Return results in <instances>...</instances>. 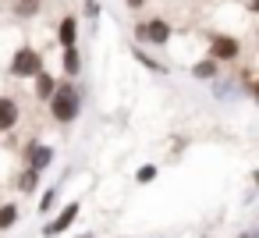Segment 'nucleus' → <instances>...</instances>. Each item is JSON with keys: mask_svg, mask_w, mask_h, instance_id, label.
<instances>
[{"mask_svg": "<svg viewBox=\"0 0 259 238\" xmlns=\"http://www.w3.org/2000/svg\"><path fill=\"white\" fill-rule=\"evenodd\" d=\"M11 71L18 75V78H29V75H39V54L36 50H18L15 54V61H11Z\"/></svg>", "mask_w": 259, "mask_h": 238, "instance_id": "obj_2", "label": "nucleus"}, {"mask_svg": "<svg viewBox=\"0 0 259 238\" xmlns=\"http://www.w3.org/2000/svg\"><path fill=\"white\" fill-rule=\"evenodd\" d=\"M195 75H199V78H209V75H213V61H202V64H195Z\"/></svg>", "mask_w": 259, "mask_h": 238, "instance_id": "obj_11", "label": "nucleus"}, {"mask_svg": "<svg viewBox=\"0 0 259 238\" xmlns=\"http://www.w3.org/2000/svg\"><path fill=\"white\" fill-rule=\"evenodd\" d=\"M75 217H78V203H71V206H68V210H64V213H61V217H57L50 227H47V234H57V231H64V227H68Z\"/></svg>", "mask_w": 259, "mask_h": 238, "instance_id": "obj_6", "label": "nucleus"}, {"mask_svg": "<svg viewBox=\"0 0 259 238\" xmlns=\"http://www.w3.org/2000/svg\"><path fill=\"white\" fill-rule=\"evenodd\" d=\"M15 217H18V213H15V206H4V210H0V227H11V224H15Z\"/></svg>", "mask_w": 259, "mask_h": 238, "instance_id": "obj_9", "label": "nucleus"}, {"mask_svg": "<svg viewBox=\"0 0 259 238\" xmlns=\"http://www.w3.org/2000/svg\"><path fill=\"white\" fill-rule=\"evenodd\" d=\"M213 54L224 57V61H231V57H238V43L227 39V36H217V39H213Z\"/></svg>", "mask_w": 259, "mask_h": 238, "instance_id": "obj_5", "label": "nucleus"}, {"mask_svg": "<svg viewBox=\"0 0 259 238\" xmlns=\"http://www.w3.org/2000/svg\"><path fill=\"white\" fill-rule=\"evenodd\" d=\"M22 188H25V192L36 188V171H25V174H22Z\"/></svg>", "mask_w": 259, "mask_h": 238, "instance_id": "obj_13", "label": "nucleus"}, {"mask_svg": "<svg viewBox=\"0 0 259 238\" xmlns=\"http://www.w3.org/2000/svg\"><path fill=\"white\" fill-rule=\"evenodd\" d=\"M128 4H132V8H142V0H128Z\"/></svg>", "mask_w": 259, "mask_h": 238, "instance_id": "obj_15", "label": "nucleus"}, {"mask_svg": "<svg viewBox=\"0 0 259 238\" xmlns=\"http://www.w3.org/2000/svg\"><path fill=\"white\" fill-rule=\"evenodd\" d=\"M153 174H156V171H153V167H142V171H139V181H149V178H153Z\"/></svg>", "mask_w": 259, "mask_h": 238, "instance_id": "obj_14", "label": "nucleus"}, {"mask_svg": "<svg viewBox=\"0 0 259 238\" xmlns=\"http://www.w3.org/2000/svg\"><path fill=\"white\" fill-rule=\"evenodd\" d=\"M39 96H54V82L47 75H39Z\"/></svg>", "mask_w": 259, "mask_h": 238, "instance_id": "obj_12", "label": "nucleus"}, {"mask_svg": "<svg viewBox=\"0 0 259 238\" xmlns=\"http://www.w3.org/2000/svg\"><path fill=\"white\" fill-rule=\"evenodd\" d=\"M50 110H54V117L57 121H75V114H78V93L75 89H57L54 96H50Z\"/></svg>", "mask_w": 259, "mask_h": 238, "instance_id": "obj_1", "label": "nucleus"}, {"mask_svg": "<svg viewBox=\"0 0 259 238\" xmlns=\"http://www.w3.org/2000/svg\"><path fill=\"white\" fill-rule=\"evenodd\" d=\"M61 43L71 50V43H75V18H64L61 22Z\"/></svg>", "mask_w": 259, "mask_h": 238, "instance_id": "obj_8", "label": "nucleus"}, {"mask_svg": "<svg viewBox=\"0 0 259 238\" xmlns=\"http://www.w3.org/2000/svg\"><path fill=\"white\" fill-rule=\"evenodd\" d=\"M29 164H32V171L47 167V164H50V149H47V146H36V149H29Z\"/></svg>", "mask_w": 259, "mask_h": 238, "instance_id": "obj_7", "label": "nucleus"}, {"mask_svg": "<svg viewBox=\"0 0 259 238\" xmlns=\"http://www.w3.org/2000/svg\"><path fill=\"white\" fill-rule=\"evenodd\" d=\"M22 4H25V8H29V4H36V0H22Z\"/></svg>", "mask_w": 259, "mask_h": 238, "instance_id": "obj_16", "label": "nucleus"}, {"mask_svg": "<svg viewBox=\"0 0 259 238\" xmlns=\"http://www.w3.org/2000/svg\"><path fill=\"white\" fill-rule=\"evenodd\" d=\"M15 121H18V107H15V100L0 96V132L15 128Z\"/></svg>", "mask_w": 259, "mask_h": 238, "instance_id": "obj_4", "label": "nucleus"}, {"mask_svg": "<svg viewBox=\"0 0 259 238\" xmlns=\"http://www.w3.org/2000/svg\"><path fill=\"white\" fill-rule=\"evenodd\" d=\"M135 36H139L142 43H167V39H170V29H167V22H142V25L135 29Z\"/></svg>", "mask_w": 259, "mask_h": 238, "instance_id": "obj_3", "label": "nucleus"}, {"mask_svg": "<svg viewBox=\"0 0 259 238\" xmlns=\"http://www.w3.org/2000/svg\"><path fill=\"white\" fill-rule=\"evenodd\" d=\"M64 71H71V75L78 71V54H75V50H68V57H64Z\"/></svg>", "mask_w": 259, "mask_h": 238, "instance_id": "obj_10", "label": "nucleus"}]
</instances>
